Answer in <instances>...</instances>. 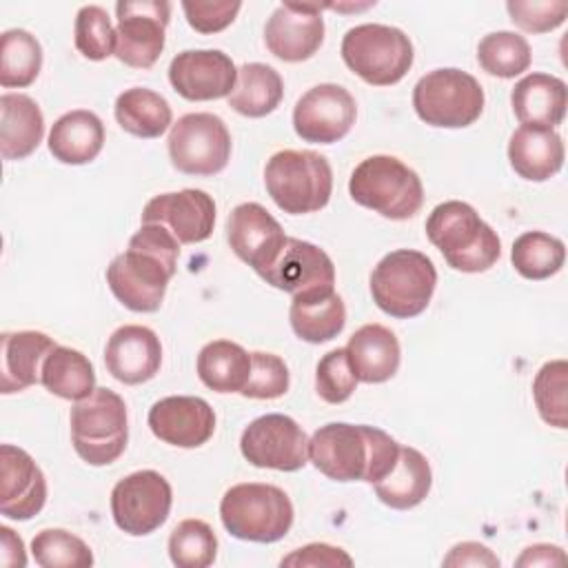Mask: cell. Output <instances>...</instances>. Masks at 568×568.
I'll list each match as a JSON object with an SVG mask.
<instances>
[{"mask_svg": "<svg viewBox=\"0 0 568 568\" xmlns=\"http://www.w3.org/2000/svg\"><path fill=\"white\" fill-rule=\"evenodd\" d=\"M180 242L162 224H142L124 253L106 266V284L115 300L135 313H155L178 268Z\"/></svg>", "mask_w": 568, "mask_h": 568, "instance_id": "6da1fadb", "label": "cell"}, {"mask_svg": "<svg viewBox=\"0 0 568 568\" xmlns=\"http://www.w3.org/2000/svg\"><path fill=\"white\" fill-rule=\"evenodd\" d=\"M399 444L366 424L331 422L308 439V462L335 481H379L397 462Z\"/></svg>", "mask_w": 568, "mask_h": 568, "instance_id": "7a4b0ae2", "label": "cell"}, {"mask_svg": "<svg viewBox=\"0 0 568 568\" xmlns=\"http://www.w3.org/2000/svg\"><path fill=\"white\" fill-rule=\"evenodd\" d=\"M426 235L446 264L462 273L488 271L501 255L497 233L470 204L459 200L442 202L430 211Z\"/></svg>", "mask_w": 568, "mask_h": 568, "instance_id": "3957f363", "label": "cell"}, {"mask_svg": "<svg viewBox=\"0 0 568 568\" xmlns=\"http://www.w3.org/2000/svg\"><path fill=\"white\" fill-rule=\"evenodd\" d=\"M220 517L229 535L242 541L273 544L286 537L293 526V504L288 495L260 481L231 486L220 501Z\"/></svg>", "mask_w": 568, "mask_h": 568, "instance_id": "277c9868", "label": "cell"}, {"mask_svg": "<svg viewBox=\"0 0 568 568\" xmlns=\"http://www.w3.org/2000/svg\"><path fill=\"white\" fill-rule=\"evenodd\" d=\"M264 184L271 200L291 215L324 209L333 193V171L315 151L284 149L271 155L264 166Z\"/></svg>", "mask_w": 568, "mask_h": 568, "instance_id": "5b68a950", "label": "cell"}, {"mask_svg": "<svg viewBox=\"0 0 568 568\" xmlns=\"http://www.w3.org/2000/svg\"><path fill=\"white\" fill-rule=\"evenodd\" d=\"M351 197L382 217L408 220L424 202L419 175L393 155H371L362 160L348 180Z\"/></svg>", "mask_w": 568, "mask_h": 568, "instance_id": "8992f818", "label": "cell"}, {"mask_svg": "<svg viewBox=\"0 0 568 568\" xmlns=\"http://www.w3.org/2000/svg\"><path fill=\"white\" fill-rule=\"evenodd\" d=\"M437 271L428 255L397 248L384 255L371 273V295L379 311L408 320L426 311L435 293Z\"/></svg>", "mask_w": 568, "mask_h": 568, "instance_id": "52a82bcc", "label": "cell"}, {"mask_svg": "<svg viewBox=\"0 0 568 568\" xmlns=\"http://www.w3.org/2000/svg\"><path fill=\"white\" fill-rule=\"evenodd\" d=\"M71 444L89 466H109L126 448V404L111 388H95L69 415Z\"/></svg>", "mask_w": 568, "mask_h": 568, "instance_id": "ba28073f", "label": "cell"}, {"mask_svg": "<svg viewBox=\"0 0 568 568\" xmlns=\"http://www.w3.org/2000/svg\"><path fill=\"white\" fill-rule=\"evenodd\" d=\"M413 42L397 27L366 22L348 29L342 40L344 64L373 87L399 82L413 67Z\"/></svg>", "mask_w": 568, "mask_h": 568, "instance_id": "9c48e42d", "label": "cell"}, {"mask_svg": "<svg viewBox=\"0 0 568 568\" xmlns=\"http://www.w3.org/2000/svg\"><path fill=\"white\" fill-rule=\"evenodd\" d=\"M484 89L470 73L448 67L422 75L413 89L419 120L442 129L470 126L484 111Z\"/></svg>", "mask_w": 568, "mask_h": 568, "instance_id": "30bf717a", "label": "cell"}, {"mask_svg": "<svg viewBox=\"0 0 568 568\" xmlns=\"http://www.w3.org/2000/svg\"><path fill=\"white\" fill-rule=\"evenodd\" d=\"M171 164L186 175H215L231 158V133L213 113H186L169 131Z\"/></svg>", "mask_w": 568, "mask_h": 568, "instance_id": "8fae6325", "label": "cell"}, {"mask_svg": "<svg viewBox=\"0 0 568 568\" xmlns=\"http://www.w3.org/2000/svg\"><path fill=\"white\" fill-rule=\"evenodd\" d=\"M173 504V490L158 470H135L122 477L111 490V515L115 526L133 537L158 530Z\"/></svg>", "mask_w": 568, "mask_h": 568, "instance_id": "7c38bea8", "label": "cell"}, {"mask_svg": "<svg viewBox=\"0 0 568 568\" xmlns=\"http://www.w3.org/2000/svg\"><path fill=\"white\" fill-rule=\"evenodd\" d=\"M240 450L257 468L293 473L308 462V437L293 417L268 413L244 428Z\"/></svg>", "mask_w": 568, "mask_h": 568, "instance_id": "4fadbf2b", "label": "cell"}, {"mask_svg": "<svg viewBox=\"0 0 568 568\" xmlns=\"http://www.w3.org/2000/svg\"><path fill=\"white\" fill-rule=\"evenodd\" d=\"M115 58L133 69H151L162 49L164 31L171 18V4L160 0L118 2Z\"/></svg>", "mask_w": 568, "mask_h": 568, "instance_id": "5bb4252c", "label": "cell"}, {"mask_svg": "<svg viewBox=\"0 0 568 568\" xmlns=\"http://www.w3.org/2000/svg\"><path fill=\"white\" fill-rule=\"evenodd\" d=\"M355 98L342 84L324 82L308 89L293 109V129L304 142L333 144L355 124Z\"/></svg>", "mask_w": 568, "mask_h": 568, "instance_id": "9a60e30c", "label": "cell"}, {"mask_svg": "<svg viewBox=\"0 0 568 568\" xmlns=\"http://www.w3.org/2000/svg\"><path fill=\"white\" fill-rule=\"evenodd\" d=\"M226 240L233 253L262 277L275 264L288 237L262 204L242 202L226 220Z\"/></svg>", "mask_w": 568, "mask_h": 568, "instance_id": "2e32d148", "label": "cell"}, {"mask_svg": "<svg viewBox=\"0 0 568 568\" xmlns=\"http://www.w3.org/2000/svg\"><path fill=\"white\" fill-rule=\"evenodd\" d=\"M169 82L184 100H217L235 89L237 69L220 49H186L171 60Z\"/></svg>", "mask_w": 568, "mask_h": 568, "instance_id": "e0dca14e", "label": "cell"}, {"mask_svg": "<svg viewBox=\"0 0 568 568\" xmlns=\"http://www.w3.org/2000/svg\"><path fill=\"white\" fill-rule=\"evenodd\" d=\"M142 224H162L180 244L204 242L215 226V202L200 189L160 193L146 202Z\"/></svg>", "mask_w": 568, "mask_h": 568, "instance_id": "ac0fdd59", "label": "cell"}, {"mask_svg": "<svg viewBox=\"0 0 568 568\" xmlns=\"http://www.w3.org/2000/svg\"><path fill=\"white\" fill-rule=\"evenodd\" d=\"M264 42L284 62L308 60L324 42L322 7L311 2L280 4L266 20Z\"/></svg>", "mask_w": 568, "mask_h": 568, "instance_id": "d6986e66", "label": "cell"}, {"mask_svg": "<svg viewBox=\"0 0 568 568\" xmlns=\"http://www.w3.org/2000/svg\"><path fill=\"white\" fill-rule=\"evenodd\" d=\"M47 501V479L33 457L11 444L0 446V513L13 521L36 517Z\"/></svg>", "mask_w": 568, "mask_h": 568, "instance_id": "ffe728a7", "label": "cell"}, {"mask_svg": "<svg viewBox=\"0 0 568 568\" xmlns=\"http://www.w3.org/2000/svg\"><path fill=\"white\" fill-rule=\"evenodd\" d=\"M262 280L295 297L335 288V266L326 251H322L320 246L297 237H288L280 257L262 275Z\"/></svg>", "mask_w": 568, "mask_h": 568, "instance_id": "44dd1931", "label": "cell"}, {"mask_svg": "<svg viewBox=\"0 0 568 568\" xmlns=\"http://www.w3.org/2000/svg\"><path fill=\"white\" fill-rule=\"evenodd\" d=\"M149 428L164 444L178 448H197L213 437L215 413L202 397L171 395L151 406Z\"/></svg>", "mask_w": 568, "mask_h": 568, "instance_id": "7402d4cb", "label": "cell"}, {"mask_svg": "<svg viewBox=\"0 0 568 568\" xmlns=\"http://www.w3.org/2000/svg\"><path fill=\"white\" fill-rule=\"evenodd\" d=\"M106 371L122 384H142L155 377L162 364L160 337L140 324L115 328L104 348Z\"/></svg>", "mask_w": 568, "mask_h": 568, "instance_id": "603a6c76", "label": "cell"}, {"mask_svg": "<svg viewBox=\"0 0 568 568\" xmlns=\"http://www.w3.org/2000/svg\"><path fill=\"white\" fill-rule=\"evenodd\" d=\"M0 390L4 395L40 384L42 364L58 346L40 331H7L0 335Z\"/></svg>", "mask_w": 568, "mask_h": 568, "instance_id": "cb8c5ba5", "label": "cell"}, {"mask_svg": "<svg viewBox=\"0 0 568 568\" xmlns=\"http://www.w3.org/2000/svg\"><path fill=\"white\" fill-rule=\"evenodd\" d=\"M346 357L357 382L382 384L397 373L402 348L390 328L382 324H364L351 335Z\"/></svg>", "mask_w": 568, "mask_h": 568, "instance_id": "d4e9b609", "label": "cell"}, {"mask_svg": "<svg viewBox=\"0 0 568 568\" xmlns=\"http://www.w3.org/2000/svg\"><path fill=\"white\" fill-rule=\"evenodd\" d=\"M515 118L524 126H548L555 129L564 122L568 89L566 82L550 73H528L521 78L510 93Z\"/></svg>", "mask_w": 568, "mask_h": 568, "instance_id": "484cf974", "label": "cell"}, {"mask_svg": "<svg viewBox=\"0 0 568 568\" xmlns=\"http://www.w3.org/2000/svg\"><path fill=\"white\" fill-rule=\"evenodd\" d=\"M513 171L530 182H546L564 166V142L555 129L519 126L508 140Z\"/></svg>", "mask_w": 568, "mask_h": 568, "instance_id": "4316f807", "label": "cell"}, {"mask_svg": "<svg viewBox=\"0 0 568 568\" xmlns=\"http://www.w3.org/2000/svg\"><path fill=\"white\" fill-rule=\"evenodd\" d=\"M104 146V124L87 109L60 115L49 131V151L62 164H89Z\"/></svg>", "mask_w": 568, "mask_h": 568, "instance_id": "83f0119b", "label": "cell"}, {"mask_svg": "<svg viewBox=\"0 0 568 568\" xmlns=\"http://www.w3.org/2000/svg\"><path fill=\"white\" fill-rule=\"evenodd\" d=\"M382 504L395 510L415 508L426 499L433 486V470L428 459L413 446H399L395 466L373 484Z\"/></svg>", "mask_w": 568, "mask_h": 568, "instance_id": "f1b7e54d", "label": "cell"}, {"mask_svg": "<svg viewBox=\"0 0 568 568\" xmlns=\"http://www.w3.org/2000/svg\"><path fill=\"white\" fill-rule=\"evenodd\" d=\"M44 135V115L38 102L24 93L0 98V153L4 160H24Z\"/></svg>", "mask_w": 568, "mask_h": 568, "instance_id": "f546056e", "label": "cell"}, {"mask_svg": "<svg viewBox=\"0 0 568 568\" xmlns=\"http://www.w3.org/2000/svg\"><path fill=\"white\" fill-rule=\"evenodd\" d=\"M291 328L308 344H324L337 337L346 324V306L342 297L331 291L295 295L291 302Z\"/></svg>", "mask_w": 568, "mask_h": 568, "instance_id": "4dcf8cb0", "label": "cell"}, {"mask_svg": "<svg viewBox=\"0 0 568 568\" xmlns=\"http://www.w3.org/2000/svg\"><path fill=\"white\" fill-rule=\"evenodd\" d=\"M251 375V353L231 339H213L197 355V377L215 393H242Z\"/></svg>", "mask_w": 568, "mask_h": 568, "instance_id": "1f68e13d", "label": "cell"}, {"mask_svg": "<svg viewBox=\"0 0 568 568\" xmlns=\"http://www.w3.org/2000/svg\"><path fill=\"white\" fill-rule=\"evenodd\" d=\"M282 95L284 82L273 67L246 62L237 69V82L229 95V106L246 118H264L280 106Z\"/></svg>", "mask_w": 568, "mask_h": 568, "instance_id": "d6a6232c", "label": "cell"}, {"mask_svg": "<svg viewBox=\"0 0 568 568\" xmlns=\"http://www.w3.org/2000/svg\"><path fill=\"white\" fill-rule=\"evenodd\" d=\"M40 384L62 399L80 402L95 390V371L84 353L58 344L42 364Z\"/></svg>", "mask_w": 568, "mask_h": 568, "instance_id": "836d02e7", "label": "cell"}, {"mask_svg": "<svg viewBox=\"0 0 568 568\" xmlns=\"http://www.w3.org/2000/svg\"><path fill=\"white\" fill-rule=\"evenodd\" d=\"M113 111L118 124L135 138H160L173 118L166 98L144 87L122 91Z\"/></svg>", "mask_w": 568, "mask_h": 568, "instance_id": "e575fe53", "label": "cell"}, {"mask_svg": "<svg viewBox=\"0 0 568 568\" xmlns=\"http://www.w3.org/2000/svg\"><path fill=\"white\" fill-rule=\"evenodd\" d=\"M566 246L559 237L544 231L521 233L510 248L515 271L526 280H548L561 271Z\"/></svg>", "mask_w": 568, "mask_h": 568, "instance_id": "d590c367", "label": "cell"}, {"mask_svg": "<svg viewBox=\"0 0 568 568\" xmlns=\"http://www.w3.org/2000/svg\"><path fill=\"white\" fill-rule=\"evenodd\" d=\"M42 69V47L24 29H9L0 38V84L4 89L29 87Z\"/></svg>", "mask_w": 568, "mask_h": 568, "instance_id": "8d00e7d4", "label": "cell"}, {"mask_svg": "<svg viewBox=\"0 0 568 568\" xmlns=\"http://www.w3.org/2000/svg\"><path fill=\"white\" fill-rule=\"evenodd\" d=\"M532 53L524 36L513 31H495L479 40L477 62L479 67L495 78H515L530 67Z\"/></svg>", "mask_w": 568, "mask_h": 568, "instance_id": "74e56055", "label": "cell"}, {"mask_svg": "<svg viewBox=\"0 0 568 568\" xmlns=\"http://www.w3.org/2000/svg\"><path fill=\"white\" fill-rule=\"evenodd\" d=\"M217 537L202 519L180 521L169 537V557L178 568H206L215 561Z\"/></svg>", "mask_w": 568, "mask_h": 568, "instance_id": "f35d334b", "label": "cell"}, {"mask_svg": "<svg viewBox=\"0 0 568 568\" xmlns=\"http://www.w3.org/2000/svg\"><path fill=\"white\" fill-rule=\"evenodd\" d=\"M31 555L42 568H89L91 548L64 528H44L31 539Z\"/></svg>", "mask_w": 568, "mask_h": 568, "instance_id": "ab89813d", "label": "cell"}, {"mask_svg": "<svg viewBox=\"0 0 568 568\" xmlns=\"http://www.w3.org/2000/svg\"><path fill=\"white\" fill-rule=\"evenodd\" d=\"M568 364L546 362L532 379V397L541 419L555 428H568Z\"/></svg>", "mask_w": 568, "mask_h": 568, "instance_id": "60d3db41", "label": "cell"}, {"mask_svg": "<svg viewBox=\"0 0 568 568\" xmlns=\"http://www.w3.org/2000/svg\"><path fill=\"white\" fill-rule=\"evenodd\" d=\"M75 49L87 60H104L115 53V29L109 13L98 4H84L73 27Z\"/></svg>", "mask_w": 568, "mask_h": 568, "instance_id": "b9f144b4", "label": "cell"}, {"mask_svg": "<svg viewBox=\"0 0 568 568\" xmlns=\"http://www.w3.org/2000/svg\"><path fill=\"white\" fill-rule=\"evenodd\" d=\"M357 386V377L351 371L346 348L328 351L315 368V390L326 404L346 402Z\"/></svg>", "mask_w": 568, "mask_h": 568, "instance_id": "7bdbcfd3", "label": "cell"}, {"mask_svg": "<svg viewBox=\"0 0 568 568\" xmlns=\"http://www.w3.org/2000/svg\"><path fill=\"white\" fill-rule=\"evenodd\" d=\"M288 366L273 353H251V375L242 388L251 399H277L288 390Z\"/></svg>", "mask_w": 568, "mask_h": 568, "instance_id": "ee69618b", "label": "cell"}, {"mask_svg": "<svg viewBox=\"0 0 568 568\" xmlns=\"http://www.w3.org/2000/svg\"><path fill=\"white\" fill-rule=\"evenodd\" d=\"M508 16L513 24L528 33H548L557 27L564 24L568 16V2L557 0V2H530V0H510L506 2Z\"/></svg>", "mask_w": 568, "mask_h": 568, "instance_id": "f6af8a7d", "label": "cell"}, {"mask_svg": "<svg viewBox=\"0 0 568 568\" xmlns=\"http://www.w3.org/2000/svg\"><path fill=\"white\" fill-rule=\"evenodd\" d=\"M240 9L242 2H182L186 22L200 33H217L226 29Z\"/></svg>", "mask_w": 568, "mask_h": 568, "instance_id": "bcb514c9", "label": "cell"}, {"mask_svg": "<svg viewBox=\"0 0 568 568\" xmlns=\"http://www.w3.org/2000/svg\"><path fill=\"white\" fill-rule=\"evenodd\" d=\"M280 566H353V559L342 548L328 544H308L286 555Z\"/></svg>", "mask_w": 568, "mask_h": 568, "instance_id": "7dc6e473", "label": "cell"}, {"mask_svg": "<svg viewBox=\"0 0 568 568\" xmlns=\"http://www.w3.org/2000/svg\"><path fill=\"white\" fill-rule=\"evenodd\" d=\"M444 566H499V559L477 541H464L450 548L444 557Z\"/></svg>", "mask_w": 568, "mask_h": 568, "instance_id": "c3c4849f", "label": "cell"}, {"mask_svg": "<svg viewBox=\"0 0 568 568\" xmlns=\"http://www.w3.org/2000/svg\"><path fill=\"white\" fill-rule=\"evenodd\" d=\"M0 561L7 568H24L27 566V550L22 539L9 528V526H0Z\"/></svg>", "mask_w": 568, "mask_h": 568, "instance_id": "681fc988", "label": "cell"}, {"mask_svg": "<svg viewBox=\"0 0 568 568\" xmlns=\"http://www.w3.org/2000/svg\"><path fill=\"white\" fill-rule=\"evenodd\" d=\"M564 561H566V555L559 546L535 544V546H528L515 564L517 566H555Z\"/></svg>", "mask_w": 568, "mask_h": 568, "instance_id": "f907efd6", "label": "cell"}]
</instances>
